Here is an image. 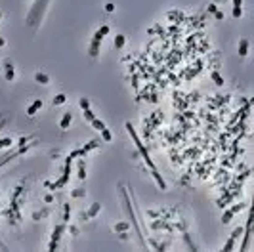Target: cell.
Returning <instances> with one entry per match:
<instances>
[{
	"mask_svg": "<svg viewBox=\"0 0 254 252\" xmlns=\"http://www.w3.org/2000/svg\"><path fill=\"white\" fill-rule=\"evenodd\" d=\"M126 130H128V134H130V138L134 139V143H136V147H138V151H140V155L143 157V160H145V164L151 168V172H157V166H155V162L151 160V157H149V153H147V149H145V145L140 141V138H138V134H136V130H134V126H132L130 122H126Z\"/></svg>",
	"mask_w": 254,
	"mask_h": 252,
	"instance_id": "cell-1",
	"label": "cell"
},
{
	"mask_svg": "<svg viewBox=\"0 0 254 252\" xmlns=\"http://www.w3.org/2000/svg\"><path fill=\"white\" fill-rule=\"evenodd\" d=\"M254 233V197H252V204H250V216H248V224H247V231H245V241H243V250H247L250 245V237Z\"/></svg>",
	"mask_w": 254,
	"mask_h": 252,
	"instance_id": "cell-2",
	"label": "cell"
},
{
	"mask_svg": "<svg viewBox=\"0 0 254 252\" xmlns=\"http://www.w3.org/2000/svg\"><path fill=\"white\" fill-rule=\"evenodd\" d=\"M123 195H124V204H126V212H128V216H130V220H132V225L136 227V235L140 237V241H141V245H143V248H145V241H143V235H141V231H140V227H138V220H136V216H134V210H132V204H130V201H128V195H126V191H123Z\"/></svg>",
	"mask_w": 254,
	"mask_h": 252,
	"instance_id": "cell-3",
	"label": "cell"
},
{
	"mask_svg": "<svg viewBox=\"0 0 254 252\" xmlns=\"http://www.w3.org/2000/svg\"><path fill=\"white\" fill-rule=\"evenodd\" d=\"M71 160H73V157L69 155V157H67V160H65V170H63V176H61V180H59V182H56V183H50L48 187H52V189H59V187H63V185L69 182V176H71Z\"/></svg>",
	"mask_w": 254,
	"mask_h": 252,
	"instance_id": "cell-4",
	"label": "cell"
},
{
	"mask_svg": "<svg viewBox=\"0 0 254 252\" xmlns=\"http://www.w3.org/2000/svg\"><path fill=\"white\" fill-rule=\"evenodd\" d=\"M65 231V222L61 225H56V229H54V235H52V241H50V245H48V250H56L58 248V243H59V239Z\"/></svg>",
	"mask_w": 254,
	"mask_h": 252,
	"instance_id": "cell-5",
	"label": "cell"
},
{
	"mask_svg": "<svg viewBox=\"0 0 254 252\" xmlns=\"http://www.w3.org/2000/svg\"><path fill=\"white\" fill-rule=\"evenodd\" d=\"M243 206H245V204H235V206H231L227 212H224V216H222V224H229V222H231V218H233L239 210H243Z\"/></svg>",
	"mask_w": 254,
	"mask_h": 252,
	"instance_id": "cell-6",
	"label": "cell"
},
{
	"mask_svg": "<svg viewBox=\"0 0 254 252\" xmlns=\"http://www.w3.org/2000/svg\"><path fill=\"white\" fill-rule=\"evenodd\" d=\"M243 233V227H237L235 229V231L233 233H231V237H229V241H227V243L224 245V250H231V248H233L235 246V241L239 239V235Z\"/></svg>",
	"mask_w": 254,
	"mask_h": 252,
	"instance_id": "cell-7",
	"label": "cell"
},
{
	"mask_svg": "<svg viewBox=\"0 0 254 252\" xmlns=\"http://www.w3.org/2000/svg\"><path fill=\"white\" fill-rule=\"evenodd\" d=\"M99 42H101V40H96V38H92V42H90V56H92V58H97V53H99Z\"/></svg>",
	"mask_w": 254,
	"mask_h": 252,
	"instance_id": "cell-8",
	"label": "cell"
},
{
	"mask_svg": "<svg viewBox=\"0 0 254 252\" xmlns=\"http://www.w3.org/2000/svg\"><path fill=\"white\" fill-rule=\"evenodd\" d=\"M42 109V101L40 100H37V101H32L31 105H29V109H27V115H35L37 111H40Z\"/></svg>",
	"mask_w": 254,
	"mask_h": 252,
	"instance_id": "cell-9",
	"label": "cell"
},
{
	"mask_svg": "<svg viewBox=\"0 0 254 252\" xmlns=\"http://www.w3.org/2000/svg\"><path fill=\"white\" fill-rule=\"evenodd\" d=\"M247 53H248V40H247V38H243V40L239 42V56H241V58H245Z\"/></svg>",
	"mask_w": 254,
	"mask_h": 252,
	"instance_id": "cell-10",
	"label": "cell"
},
{
	"mask_svg": "<svg viewBox=\"0 0 254 252\" xmlns=\"http://www.w3.org/2000/svg\"><path fill=\"white\" fill-rule=\"evenodd\" d=\"M4 67H6V80H14V67H12V63H10V59L4 61Z\"/></svg>",
	"mask_w": 254,
	"mask_h": 252,
	"instance_id": "cell-11",
	"label": "cell"
},
{
	"mask_svg": "<svg viewBox=\"0 0 254 252\" xmlns=\"http://www.w3.org/2000/svg\"><path fill=\"white\" fill-rule=\"evenodd\" d=\"M109 32V25H103V27H99L97 31H96V35H94V38L96 40H103V36Z\"/></svg>",
	"mask_w": 254,
	"mask_h": 252,
	"instance_id": "cell-12",
	"label": "cell"
},
{
	"mask_svg": "<svg viewBox=\"0 0 254 252\" xmlns=\"http://www.w3.org/2000/svg\"><path fill=\"white\" fill-rule=\"evenodd\" d=\"M71 120H73V115L67 111L63 115V118H61V122H59V128H69V124H71Z\"/></svg>",
	"mask_w": 254,
	"mask_h": 252,
	"instance_id": "cell-13",
	"label": "cell"
},
{
	"mask_svg": "<svg viewBox=\"0 0 254 252\" xmlns=\"http://www.w3.org/2000/svg\"><path fill=\"white\" fill-rule=\"evenodd\" d=\"M97 212H99V203H94L92 208H90V210H88L82 218H94V216H97Z\"/></svg>",
	"mask_w": 254,
	"mask_h": 252,
	"instance_id": "cell-14",
	"label": "cell"
},
{
	"mask_svg": "<svg viewBox=\"0 0 254 252\" xmlns=\"http://www.w3.org/2000/svg\"><path fill=\"white\" fill-rule=\"evenodd\" d=\"M35 80L40 82V84H48V82H50V79H48L44 73H37V75H35Z\"/></svg>",
	"mask_w": 254,
	"mask_h": 252,
	"instance_id": "cell-15",
	"label": "cell"
},
{
	"mask_svg": "<svg viewBox=\"0 0 254 252\" xmlns=\"http://www.w3.org/2000/svg\"><path fill=\"white\" fill-rule=\"evenodd\" d=\"M124 42H126V38H124L123 35H117V36H115V48H123Z\"/></svg>",
	"mask_w": 254,
	"mask_h": 252,
	"instance_id": "cell-16",
	"label": "cell"
},
{
	"mask_svg": "<svg viewBox=\"0 0 254 252\" xmlns=\"http://www.w3.org/2000/svg\"><path fill=\"white\" fill-rule=\"evenodd\" d=\"M79 178H80V180L86 178V166H84V160L79 162Z\"/></svg>",
	"mask_w": 254,
	"mask_h": 252,
	"instance_id": "cell-17",
	"label": "cell"
},
{
	"mask_svg": "<svg viewBox=\"0 0 254 252\" xmlns=\"http://www.w3.org/2000/svg\"><path fill=\"white\" fill-rule=\"evenodd\" d=\"M90 124H92V126H94L96 130H99V132H101V130H105V124L101 122V120H97V118H94V120H92Z\"/></svg>",
	"mask_w": 254,
	"mask_h": 252,
	"instance_id": "cell-18",
	"label": "cell"
},
{
	"mask_svg": "<svg viewBox=\"0 0 254 252\" xmlns=\"http://www.w3.org/2000/svg\"><path fill=\"white\" fill-rule=\"evenodd\" d=\"M212 80H214L218 86H222V84H224V79L220 76V73H218V71H212Z\"/></svg>",
	"mask_w": 254,
	"mask_h": 252,
	"instance_id": "cell-19",
	"label": "cell"
},
{
	"mask_svg": "<svg viewBox=\"0 0 254 252\" xmlns=\"http://www.w3.org/2000/svg\"><path fill=\"white\" fill-rule=\"evenodd\" d=\"M12 143H14L12 138H2V139H0V149H2V147H10Z\"/></svg>",
	"mask_w": 254,
	"mask_h": 252,
	"instance_id": "cell-20",
	"label": "cell"
},
{
	"mask_svg": "<svg viewBox=\"0 0 254 252\" xmlns=\"http://www.w3.org/2000/svg\"><path fill=\"white\" fill-rule=\"evenodd\" d=\"M65 100H67V97H65L63 94H58L56 97H54V105H61V103H65Z\"/></svg>",
	"mask_w": 254,
	"mask_h": 252,
	"instance_id": "cell-21",
	"label": "cell"
},
{
	"mask_svg": "<svg viewBox=\"0 0 254 252\" xmlns=\"http://www.w3.org/2000/svg\"><path fill=\"white\" fill-rule=\"evenodd\" d=\"M84 118L88 120V122H92V120L96 118V117H94V113L90 111V107H88V109H84Z\"/></svg>",
	"mask_w": 254,
	"mask_h": 252,
	"instance_id": "cell-22",
	"label": "cell"
},
{
	"mask_svg": "<svg viewBox=\"0 0 254 252\" xmlns=\"http://www.w3.org/2000/svg\"><path fill=\"white\" fill-rule=\"evenodd\" d=\"M69 216H71V206L65 204V212H63V222H65V224L69 222Z\"/></svg>",
	"mask_w": 254,
	"mask_h": 252,
	"instance_id": "cell-23",
	"label": "cell"
},
{
	"mask_svg": "<svg viewBox=\"0 0 254 252\" xmlns=\"http://www.w3.org/2000/svg\"><path fill=\"white\" fill-rule=\"evenodd\" d=\"M97 145H99V143H97V141H96V139H92V141H90V143H86V145H84V151L88 153V151H90V149H96Z\"/></svg>",
	"mask_w": 254,
	"mask_h": 252,
	"instance_id": "cell-24",
	"label": "cell"
},
{
	"mask_svg": "<svg viewBox=\"0 0 254 252\" xmlns=\"http://www.w3.org/2000/svg\"><path fill=\"white\" fill-rule=\"evenodd\" d=\"M101 136H103V139L105 141H111L113 139V136H111V132H109V130L105 128V130H101Z\"/></svg>",
	"mask_w": 254,
	"mask_h": 252,
	"instance_id": "cell-25",
	"label": "cell"
},
{
	"mask_svg": "<svg viewBox=\"0 0 254 252\" xmlns=\"http://www.w3.org/2000/svg\"><path fill=\"white\" fill-rule=\"evenodd\" d=\"M126 227H128V225H126L124 222H120V224H117V225H115V231H124Z\"/></svg>",
	"mask_w": 254,
	"mask_h": 252,
	"instance_id": "cell-26",
	"label": "cell"
},
{
	"mask_svg": "<svg viewBox=\"0 0 254 252\" xmlns=\"http://www.w3.org/2000/svg\"><path fill=\"white\" fill-rule=\"evenodd\" d=\"M241 15H243V10H241V8H233V17L239 19Z\"/></svg>",
	"mask_w": 254,
	"mask_h": 252,
	"instance_id": "cell-27",
	"label": "cell"
},
{
	"mask_svg": "<svg viewBox=\"0 0 254 252\" xmlns=\"http://www.w3.org/2000/svg\"><path fill=\"white\" fill-rule=\"evenodd\" d=\"M80 107H82V109H88V107H90V103H88L86 97H82V100H80Z\"/></svg>",
	"mask_w": 254,
	"mask_h": 252,
	"instance_id": "cell-28",
	"label": "cell"
},
{
	"mask_svg": "<svg viewBox=\"0 0 254 252\" xmlns=\"http://www.w3.org/2000/svg\"><path fill=\"white\" fill-rule=\"evenodd\" d=\"M71 195H73V197H84V189H79V191H73Z\"/></svg>",
	"mask_w": 254,
	"mask_h": 252,
	"instance_id": "cell-29",
	"label": "cell"
},
{
	"mask_svg": "<svg viewBox=\"0 0 254 252\" xmlns=\"http://www.w3.org/2000/svg\"><path fill=\"white\" fill-rule=\"evenodd\" d=\"M208 12H210V14H216V12H218L216 4H210V6H208Z\"/></svg>",
	"mask_w": 254,
	"mask_h": 252,
	"instance_id": "cell-30",
	"label": "cell"
},
{
	"mask_svg": "<svg viewBox=\"0 0 254 252\" xmlns=\"http://www.w3.org/2000/svg\"><path fill=\"white\" fill-rule=\"evenodd\" d=\"M243 6V0H233V8H241Z\"/></svg>",
	"mask_w": 254,
	"mask_h": 252,
	"instance_id": "cell-31",
	"label": "cell"
},
{
	"mask_svg": "<svg viewBox=\"0 0 254 252\" xmlns=\"http://www.w3.org/2000/svg\"><path fill=\"white\" fill-rule=\"evenodd\" d=\"M105 10H107V12H113V10H115V4H107Z\"/></svg>",
	"mask_w": 254,
	"mask_h": 252,
	"instance_id": "cell-32",
	"label": "cell"
},
{
	"mask_svg": "<svg viewBox=\"0 0 254 252\" xmlns=\"http://www.w3.org/2000/svg\"><path fill=\"white\" fill-rule=\"evenodd\" d=\"M44 201H46V203H52V201H54V197H52V195H46V199H44Z\"/></svg>",
	"mask_w": 254,
	"mask_h": 252,
	"instance_id": "cell-33",
	"label": "cell"
},
{
	"mask_svg": "<svg viewBox=\"0 0 254 252\" xmlns=\"http://www.w3.org/2000/svg\"><path fill=\"white\" fill-rule=\"evenodd\" d=\"M214 15H216V17H218V19H224V14H222V12H216V14H214Z\"/></svg>",
	"mask_w": 254,
	"mask_h": 252,
	"instance_id": "cell-34",
	"label": "cell"
},
{
	"mask_svg": "<svg viewBox=\"0 0 254 252\" xmlns=\"http://www.w3.org/2000/svg\"><path fill=\"white\" fill-rule=\"evenodd\" d=\"M4 126V117H0V128Z\"/></svg>",
	"mask_w": 254,
	"mask_h": 252,
	"instance_id": "cell-35",
	"label": "cell"
},
{
	"mask_svg": "<svg viewBox=\"0 0 254 252\" xmlns=\"http://www.w3.org/2000/svg\"><path fill=\"white\" fill-rule=\"evenodd\" d=\"M0 46H4V38H0Z\"/></svg>",
	"mask_w": 254,
	"mask_h": 252,
	"instance_id": "cell-36",
	"label": "cell"
},
{
	"mask_svg": "<svg viewBox=\"0 0 254 252\" xmlns=\"http://www.w3.org/2000/svg\"><path fill=\"white\" fill-rule=\"evenodd\" d=\"M252 103H254V97H252V100H250V105H252Z\"/></svg>",
	"mask_w": 254,
	"mask_h": 252,
	"instance_id": "cell-37",
	"label": "cell"
},
{
	"mask_svg": "<svg viewBox=\"0 0 254 252\" xmlns=\"http://www.w3.org/2000/svg\"><path fill=\"white\" fill-rule=\"evenodd\" d=\"M0 15H2V12H0Z\"/></svg>",
	"mask_w": 254,
	"mask_h": 252,
	"instance_id": "cell-38",
	"label": "cell"
}]
</instances>
